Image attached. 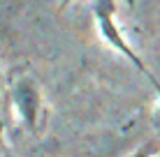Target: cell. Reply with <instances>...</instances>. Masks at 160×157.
<instances>
[{
	"label": "cell",
	"mask_w": 160,
	"mask_h": 157,
	"mask_svg": "<svg viewBox=\"0 0 160 157\" xmlns=\"http://www.w3.org/2000/svg\"><path fill=\"white\" fill-rule=\"evenodd\" d=\"M112 12H114V7H112V0H98V7H95V19H98V25H100V32H102V37L109 42L114 48H118L121 53H123L128 60L135 65L139 72H144L151 81H156L151 76V72H148V67L144 62H142V58L137 56L135 51H132V46L128 44V42L123 39V35L118 32V28H116V23H114V16H112Z\"/></svg>",
	"instance_id": "obj_1"
},
{
	"label": "cell",
	"mask_w": 160,
	"mask_h": 157,
	"mask_svg": "<svg viewBox=\"0 0 160 157\" xmlns=\"http://www.w3.org/2000/svg\"><path fill=\"white\" fill-rule=\"evenodd\" d=\"M12 104L19 118L23 120V125L28 129L37 127V118H40V106H42V97L40 88L30 76H21L12 88Z\"/></svg>",
	"instance_id": "obj_2"
},
{
	"label": "cell",
	"mask_w": 160,
	"mask_h": 157,
	"mask_svg": "<svg viewBox=\"0 0 160 157\" xmlns=\"http://www.w3.org/2000/svg\"><path fill=\"white\" fill-rule=\"evenodd\" d=\"M151 83H153V88H156V93H158V97H160V81L156 79V81H151Z\"/></svg>",
	"instance_id": "obj_3"
},
{
	"label": "cell",
	"mask_w": 160,
	"mask_h": 157,
	"mask_svg": "<svg viewBox=\"0 0 160 157\" xmlns=\"http://www.w3.org/2000/svg\"><path fill=\"white\" fill-rule=\"evenodd\" d=\"M70 2H72V0H63V7H68V5H70Z\"/></svg>",
	"instance_id": "obj_4"
},
{
	"label": "cell",
	"mask_w": 160,
	"mask_h": 157,
	"mask_svg": "<svg viewBox=\"0 0 160 157\" xmlns=\"http://www.w3.org/2000/svg\"><path fill=\"white\" fill-rule=\"evenodd\" d=\"M153 157H160V153H158V155H153Z\"/></svg>",
	"instance_id": "obj_5"
},
{
	"label": "cell",
	"mask_w": 160,
	"mask_h": 157,
	"mask_svg": "<svg viewBox=\"0 0 160 157\" xmlns=\"http://www.w3.org/2000/svg\"><path fill=\"white\" fill-rule=\"evenodd\" d=\"M5 157H12V155H5Z\"/></svg>",
	"instance_id": "obj_6"
}]
</instances>
